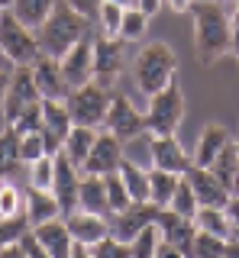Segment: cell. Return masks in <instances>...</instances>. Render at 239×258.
Wrapping results in <instances>:
<instances>
[{
    "label": "cell",
    "instance_id": "7c38bea8",
    "mask_svg": "<svg viewBox=\"0 0 239 258\" xmlns=\"http://www.w3.org/2000/svg\"><path fill=\"white\" fill-rule=\"evenodd\" d=\"M126 42L123 39H110V36H94V81L103 87H110L113 81L119 78L126 64V55H123Z\"/></svg>",
    "mask_w": 239,
    "mask_h": 258
},
{
    "label": "cell",
    "instance_id": "7a4b0ae2",
    "mask_svg": "<svg viewBox=\"0 0 239 258\" xmlns=\"http://www.w3.org/2000/svg\"><path fill=\"white\" fill-rule=\"evenodd\" d=\"M91 29H94L91 16L78 13L75 7H68L65 0H58L55 10H52V16L36 29L39 48H42V55L62 58L68 48H75L78 42H84V39H91Z\"/></svg>",
    "mask_w": 239,
    "mask_h": 258
},
{
    "label": "cell",
    "instance_id": "f546056e",
    "mask_svg": "<svg viewBox=\"0 0 239 258\" xmlns=\"http://www.w3.org/2000/svg\"><path fill=\"white\" fill-rule=\"evenodd\" d=\"M210 171L217 174L229 190H236V184H239V158H236V145L233 142H229L226 149L217 155V161L210 165Z\"/></svg>",
    "mask_w": 239,
    "mask_h": 258
},
{
    "label": "cell",
    "instance_id": "5bb4252c",
    "mask_svg": "<svg viewBox=\"0 0 239 258\" xmlns=\"http://www.w3.org/2000/svg\"><path fill=\"white\" fill-rule=\"evenodd\" d=\"M123 142L116 139L113 133H100L97 136V142H94V149H91V155H87V161L81 165V171L84 174H113L119 171V165H123Z\"/></svg>",
    "mask_w": 239,
    "mask_h": 258
},
{
    "label": "cell",
    "instance_id": "7dc6e473",
    "mask_svg": "<svg viewBox=\"0 0 239 258\" xmlns=\"http://www.w3.org/2000/svg\"><path fill=\"white\" fill-rule=\"evenodd\" d=\"M226 213H229V220H233V226H239V194H233V197H229Z\"/></svg>",
    "mask_w": 239,
    "mask_h": 258
},
{
    "label": "cell",
    "instance_id": "74e56055",
    "mask_svg": "<svg viewBox=\"0 0 239 258\" xmlns=\"http://www.w3.org/2000/svg\"><path fill=\"white\" fill-rule=\"evenodd\" d=\"M52 184H55V155H42L29 165V187L52 190Z\"/></svg>",
    "mask_w": 239,
    "mask_h": 258
},
{
    "label": "cell",
    "instance_id": "f35d334b",
    "mask_svg": "<svg viewBox=\"0 0 239 258\" xmlns=\"http://www.w3.org/2000/svg\"><path fill=\"white\" fill-rule=\"evenodd\" d=\"M158 242H162V232H158V226H149V229H142L139 236L130 242L133 258H155Z\"/></svg>",
    "mask_w": 239,
    "mask_h": 258
},
{
    "label": "cell",
    "instance_id": "f5cc1de1",
    "mask_svg": "<svg viewBox=\"0 0 239 258\" xmlns=\"http://www.w3.org/2000/svg\"><path fill=\"white\" fill-rule=\"evenodd\" d=\"M71 258H91V248L81 245V242H75V248H71Z\"/></svg>",
    "mask_w": 239,
    "mask_h": 258
},
{
    "label": "cell",
    "instance_id": "8fae6325",
    "mask_svg": "<svg viewBox=\"0 0 239 258\" xmlns=\"http://www.w3.org/2000/svg\"><path fill=\"white\" fill-rule=\"evenodd\" d=\"M149 158H152V168H162V171L171 174H188L194 168V155H188L185 145L178 142V136H152L149 133Z\"/></svg>",
    "mask_w": 239,
    "mask_h": 258
},
{
    "label": "cell",
    "instance_id": "91938a15",
    "mask_svg": "<svg viewBox=\"0 0 239 258\" xmlns=\"http://www.w3.org/2000/svg\"><path fill=\"white\" fill-rule=\"evenodd\" d=\"M0 64H7V58H4V52H0Z\"/></svg>",
    "mask_w": 239,
    "mask_h": 258
},
{
    "label": "cell",
    "instance_id": "ffe728a7",
    "mask_svg": "<svg viewBox=\"0 0 239 258\" xmlns=\"http://www.w3.org/2000/svg\"><path fill=\"white\" fill-rule=\"evenodd\" d=\"M229 142H233V139H229V129H226V126L207 123V126L201 129V136H197V145H194V165L210 168L213 161H217V155L226 149Z\"/></svg>",
    "mask_w": 239,
    "mask_h": 258
},
{
    "label": "cell",
    "instance_id": "d6986e66",
    "mask_svg": "<svg viewBox=\"0 0 239 258\" xmlns=\"http://www.w3.org/2000/svg\"><path fill=\"white\" fill-rule=\"evenodd\" d=\"M65 226H68L71 236H75V242H81V245H87V248L110 236V220H107V216L87 213V210H75V213H68Z\"/></svg>",
    "mask_w": 239,
    "mask_h": 258
},
{
    "label": "cell",
    "instance_id": "1f68e13d",
    "mask_svg": "<svg viewBox=\"0 0 239 258\" xmlns=\"http://www.w3.org/2000/svg\"><path fill=\"white\" fill-rule=\"evenodd\" d=\"M29 229H33V223H29V216H26V213L0 216V252H4L7 245H17V242L26 236Z\"/></svg>",
    "mask_w": 239,
    "mask_h": 258
},
{
    "label": "cell",
    "instance_id": "4fadbf2b",
    "mask_svg": "<svg viewBox=\"0 0 239 258\" xmlns=\"http://www.w3.org/2000/svg\"><path fill=\"white\" fill-rule=\"evenodd\" d=\"M42 116H45V126H42L45 149H49V155H58L68 133L75 129V119H71L65 100H42Z\"/></svg>",
    "mask_w": 239,
    "mask_h": 258
},
{
    "label": "cell",
    "instance_id": "db71d44e",
    "mask_svg": "<svg viewBox=\"0 0 239 258\" xmlns=\"http://www.w3.org/2000/svg\"><path fill=\"white\" fill-rule=\"evenodd\" d=\"M226 258H239V242H236V239L226 242Z\"/></svg>",
    "mask_w": 239,
    "mask_h": 258
},
{
    "label": "cell",
    "instance_id": "94428289",
    "mask_svg": "<svg viewBox=\"0 0 239 258\" xmlns=\"http://www.w3.org/2000/svg\"><path fill=\"white\" fill-rule=\"evenodd\" d=\"M220 4H233V0H220Z\"/></svg>",
    "mask_w": 239,
    "mask_h": 258
},
{
    "label": "cell",
    "instance_id": "ee69618b",
    "mask_svg": "<svg viewBox=\"0 0 239 258\" xmlns=\"http://www.w3.org/2000/svg\"><path fill=\"white\" fill-rule=\"evenodd\" d=\"M68 7H75L78 13H84V16H91V20H97V10H100V4L103 0H65Z\"/></svg>",
    "mask_w": 239,
    "mask_h": 258
},
{
    "label": "cell",
    "instance_id": "484cf974",
    "mask_svg": "<svg viewBox=\"0 0 239 258\" xmlns=\"http://www.w3.org/2000/svg\"><path fill=\"white\" fill-rule=\"evenodd\" d=\"M181 174H171V171H162V168H149V200L155 207H168L171 197H174V187H178Z\"/></svg>",
    "mask_w": 239,
    "mask_h": 258
},
{
    "label": "cell",
    "instance_id": "d4e9b609",
    "mask_svg": "<svg viewBox=\"0 0 239 258\" xmlns=\"http://www.w3.org/2000/svg\"><path fill=\"white\" fill-rule=\"evenodd\" d=\"M81 210H87V213H100V216L110 213V207H107V184H103L100 174H84L81 177Z\"/></svg>",
    "mask_w": 239,
    "mask_h": 258
},
{
    "label": "cell",
    "instance_id": "c3c4849f",
    "mask_svg": "<svg viewBox=\"0 0 239 258\" xmlns=\"http://www.w3.org/2000/svg\"><path fill=\"white\" fill-rule=\"evenodd\" d=\"M136 7H139V10H146L149 16H155L158 7H162V0H136Z\"/></svg>",
    "mask_w": 239,
    "mask_h": 258
},
{
    "label": "cell",
    "instance_id": "9c48e42d",
    "mask_svg": "<svg viewBox=\"0 0 239 258\" xmlns=\"http://www.w3.org/2000/svg\"><path fill=\"white\" fill-rule=\"evenodd\" d=\"M158 213H162V207H155L152 200H142V204H130L126 210H116V213L107 216L110 220V236H116L119 242H133L142 229L155 226Z\"/></svg>",
    "mask_w": 239,
    "mask_h": 258
},
{
    "label": "cell",
    "instance_id": "d590c367",
    "mask_svg": "<svg viewBox=\"0 0 239 258\" xmlns=\"http://www.w3.org/2000/svg\"><path fill=\"white\" fill-rule=\"evenodd\" d=\"M42 126H45V116H42V100L33 103V107H26L20 113L17 119L10 123V129L17 136H29V133H42Z\"/></svg>",
    "mask_w": 239,
    "mask_h": 258
},
{
    "label": "cell",
    "instance_id": "cb8c5ba5",
    "mask_svg": "<svg viewBox=\"0 0 239 258\" xmlns=\"http://www.w3.org/2000/svg\"><path fill=\"white\" fill-rule=\"evenodd\" d=\"M97 136H100V133H97V129H91V126H75V129L68 133L65 145H62V155H68L78 168H81L84 161H87V155H91Z\"/></svg>",
    "mask_w": 239,
    "mask_h": 258
},
{
    "label": "cell",
    "instance_id": "f907efd6",
    "mask_svg": "<svg viewBox=\"0 0 239 258\" xmlns=\"http://www.w3.org/2000/svg\"><path fill=\"white\" fill-rule=\"evenodd\" d=\"M0 258H26V252H23V245L17 242V245H7L4 252H0Z\"/></svg>",
    "mask_w": 239,
    "mask_h": 258
},
{
    "label": "cell",
    "instance_id": "4316f807",
    "mask_svg": "<svg viewBox=\"0 0 239 258\" xmlns=\"http://www.w3.org/2000/svg\"><path fill=\"white\" fill-rule=\"evenodd\" d=\"M55 4H58V0H13L10 10L17 13V20L26 23L29 29H39V26H42V23L52 16Z\"/></svg>",
    "mask_w": 239,
    "mask_h": 258
},
{
    "label": "cell",
    "instance_id": "f6af8a7d",
    "mask_svg": "<svg viewBox=\"0 0 239 258\" xmlns=\"http://www.w3.org/2000/svg\"><path fill=\"white\" fill-rule=\"evenodd\" d=\"M155 258H188L185 252H181L178 245H171V242H158V248H155Z\"/></svg>",
    "mask_w": 239,
    "mask_h": 258
},
{
    "label": "cell",
    "instance_id": "b9f144b4",
    "mask_svg": "<svg viewBox=\"0 0 239 258\" xmlns=\"http://www.w3.org/2000/svg\"><path fill=\"white\" fill-rule=\"evenodd\" d=\"M17 213H26L23 210V194L13 184L0 181V216H17Z\"/></svg>",
    "mask_w": 239,
    "mask_h": 258
},
{
    "label": "cell",
    "instance_id": "9f6ffc18",
    "mask_svg": "<svg viewBox=\"0 0 239 258\" xmlns=\"http://www.w3.org/2000/svg\"><path fill=\"white\" fill-rule=\"evenodd\" d=\"M10 7H13V0H0V13H4V10H10Z\"/></svg>",
    "mask_w": 239,
    "mask_h": 258
},
{
    "label": "cell",
    "instance_id": "603a6c76",
    "mask_svg": "<svg viewBox=\"0 0 239 258\" xmlns=\"http://www.w3.org/2000/svg\"><path fill=\"white\" fill-rule=\"evenodd\" d=\"M194 226L197 232H210L220 239H233V220H229L226 207H201L194 213Z\"/></svg>",
    "mask_w": 239,
    "mask_h": 258
},
{
    "label": "cell",
    "instance_id": "681fc988",
    "mask_svg": "<svg viewBox=\"0 0 239 258\" xmlns=\"http://www.w3.org/2000/svg\"><path fill=\"white\" fill-rule=\"evenodd\" d=\"M10 75L13 71H7L4 64H0V103H4V97H7V87H10Z\"/></svg>",
    "mask_w": 239,
    "mask_h": 258
},
{
    "label": "cell",
    "instance_id": "52a82bcc",
    "mask_svg": "<svg viewBox=\"0 0 239 258\" xmlns=\"http://www.w3.org/2000/svg\"><path fill=\"white\" fill-rule=\"evenodd\" d=\"M103 129L113 133L119 142L149 136L146 113H142L139 107H133V100L126 94H113V97H110V110H107V119H103Z\"/></svg>",
    "mask_w": 239,
    "mask_h": 258
},
{
    "label": "cell",
    "instance_id": "ab89813d",
    "mask_svg": "<svg viewBox=\"0 0 239 258\" xmlns=\"http://www.w3.org/2000/svg\"><path fill=\"white\" fill-rule=\"evenodd\" d=\"M42 155H49V149H45V139L42 133H29V136H20V158L23 165H33V161H39Z\"/></svg>",
    "mask_w": 239,
    "mask_h": 258
},
{
    "label": "cell",
    "instance_id": "60d3db41",
    "mask_svg": "<svg viewBox=\"0 0 239 258\" xmlns=\"http://www.w3.org/2000/svg\"><path fill=\"white\" fill-rule=\"evenodd\" d=\"M91 258H133V248H130V242H119L116 236H107L97 245H91Z\"/></svg>",
    "mask_w": 239,
    "mask_h": 258
},
{
    "label": "cell",
    "instance_id": "5b68a950",
    "mask_svg": "<svg viewBox=\"0 0 239 258\" xmlns=\"http://www.w3.org/2000/svg\"><path fill=\"white\" fill-rule=\"evenodd\" d=\"M185 119V94H181L178 81H171L165 91H158L149 97V110H146V123L152 136H174Z\"/></svg>",
    "mask_w": 239,
    "mask_h": 258
},
{
    "label": "cell",
    "instance_id": "816d5d0a",
    "mask_svg": "<svg viewBox=\"0 0 239 258\" xmlns=\"http://www.w3.org/2000/svg\"><path fill=\"white\" fill-rule=\"evenodd\" d=\"M168 7L174 13H191V7H194V0H168Z\"/></svg>",
    "mask_w": 239,
    "mask_h": 258
},
{
    "label": "cell",
    "instance_id": "277c9868",
    "mask_svg": "<svg viewBox=\"0 0 239 258\" xmlns=\"http://www.w3.org/2000/svg\"><path fill=\"white\" fill-rule=\"evenodd\" d=\"M0 52H4L7 64H13V68H29V64L42 55L36 29H29L26 23H20L13 10L0 13Z\"/></svg>",
    "mask_w": 239,
    "mask_h": 258
},
{
    "label": "cell",
    "instance_id": "6f0895ef",
    "mask_svg": "<svg viewBox=\"0 0 239 258\" xmlns=\"http://www.w3.org/2000/svg\"><path fill=\"white\" fill-rule=\"evenodd\" d=\"M233 239H236V242H239V226H233Z\"/></svg>",
    "mask_w": 239,
    "mask_h": 258
},
{
    "label": "cell",
    "instance_id": "ba28073f",
    "mask_svg": "<svg viewBox=\"0 0 239 258\" xmlns=\"http://www.w3.org/2000/svg\"><path fill=\"white\" fill-rule=\"evenodd\" d=\"M39 100H42V94H39V87H36L33 68H13L7 97H4V103H0V119H4V126H10L23 110L39 103Z\"/></svg>",
    "mask_w": 239,
    "mask_h": 258
},
{
    "label": "cell",
    "instance_id": "8d00e7d4",
    "mask_svg": "<svg viewBox=\"0 0 239 258\" xmlns=\"http://www.w3.org/2000/svg\"><path fill=\"white\" fill-rule=\"evenodd\" d=\"M103 184H107V207H110V213L126 210V207L133 204V197H130V190H126V184H123V177H119V171L103 174Z\"/></svg>",
    "mask_w": 239,
    "mask_h": 258
},
{
    "label": "cell",
    "instance_id": "30bf717a",
    "mask_svg": "<svg viewBox=\"0 0 239 258\" xmlns=\"http://www.w3.org/2000/svg\"><path fill=\"white\" fill-rule=\"evenodd\" d=\"M81 177L84 171L75 165L68 155H55V184H52V194L55 200L62 204V213H75V210H81Z\"/></svg>",
    "mask_w": 239,
    "mask_h": 258
},
{
    "label": "cell",
    "instance_id": "8992f818",
    "mask_svg": "<svg viewBox=\"0 0 239 258\" xmlns=\"http://www.w3.org/2000/svg\"><path fill=\"white\" fill-rule=\"evenodd\" d=\"M110 97H113V94H107V87H103V84L91 81V84L75 87V91L68 94L65 107L71 113V119H75V126L100 129L103 119H107V110H110Z\"/></svg>",
    "mask_w": 239,
    "mask_h": 258
},
{
    "label": "cell",
    "instance_id": "e0dca14e",
    "mask_svg": "<svg viewBox=\"0 0 239 258\" xmlns=\"http://www.w3.org/2000/svg\"><path fill=\"white\" fill-rule=\"evenodd\" d=\"M185 177L191 181V187H194L197 204H201V207H226V204H229V197H233V190H229L226 184H223L220 177L210 171V168L194 165Z\"/></svg>",
    "mask_w": 239,
    "mask_h": 258
},
{
    "label": "cell",
    "instance_id": "44dd1931",
    "mask_svg": "<svg viewBox=\"0 0 239 258\" xmlns=\"http://www.w3.org/2000/svg\"><path fill=\"white\" fill-rule=\"evenodd\" d=\"M33 232H36V239L45 245V252L52 258H71L75 236L68 232L65 216H62V220H52V223H42V226H33Z\"/></svg>",
    "mask_w": 239,
    "mask_h": 258
},
{
    "label": "cell",
    "instance_id": "83f0119b",
    "mask_svg": "<svg viewBox=\"0 0 239 258\" xmlns=\"http://www.w3.org/2000/svg\"><path fill=\"white\" fill-rule=\"evenodd\" d=\"M119 177H123V184H126V190H130L133 204L149 200V171H146V168H139L136 161L123 158V165H119Z\"/></svg>",
    "mask_w": 239,
    "mask_h": 258
},
{
    "label": "cell",
    "instance_id": "be15d7a7",
    "mask_svg": "<svg viewBox=\"0 0 239 258\" xmlns=\"http://www.w3.org/2000/svg\"><path fill=\"white\" fill-rule=\"evenodd\" d=\"M0 126H4V119H0Z\"/></svg>",
    "mask_w": 239,
    "mask_h": 258
},
{
    "label": "cell",
    "instance_id": "680465c9",
    "mask_svg": "<svg viewBox=\"0 0 239 258\" xmlns=\"http://www.w3.org/2000/svg\"><path fill=\"white\" fill-rule=\"evenodd\" d=\"M233 145H236V158H239V139H236V142H233Z\"/></svg>",
    "mask_w": 239,
    "mask_h": 258
},
{
    "label": "cell",
    "instance_id": "7402d4cb",
    "mask_svg": "<svg viewBox=\"0 0 239 258\" xmlns=\"http://www.w3.org/2000/svg\"><path fill=\"white\" fill-rule=\"evenodd\" d=\"M26 216L33 226H42V223H52V220H62V204L55 200L52 190H39V187H29L26 194Z\"/></svg>",
    "mask_w": 239,
    "mask_h": 258
},
{
    "label": "cell",
    "instance_id": "11a10c76",
    "mask_svg": "<svg viewBox=\"0 0 239 258\" xmlns=\"http://www.w3.org/2000/svg\"><path fill=\"white\" fill-rule=\"evenodd\" d=\"M107 4H116V7H133L136 0H107Z\"/></svg>",
    "mask_w": 239,
    "mask_h": 258
},
{
    "label": "cell",
    "instance_id": "ac0fdd59",
    "mask_svg": "<svg viewBox=\"0 0 239 258\" xmlns=\"http://www.w3.org/2000/svg\"><path fill=\"white\" fill-rule=\"evenodd\" d=\"M158 232H162V239L165 242H171V245H178L181 252H185L191 258V245H194V236H197V226L191 216H181V213H174V210L165 207L162 213H158Z\"/></svg>",
    "mask_w": 239,
    "mask_h": 258
},
{
    "label": "cell",
    "instance_id": "3957f363",
    "mask_svg": "<svg viewBox=\"0 0 239 258\" xmlns=\"http://www.w3.org/2000/svg\"><path fill=\"white\" fill-rule=\"evenodd\" d=\"M178 75V55L168 42H146L139 48L136 61H133V81L146 97H152L174 81Z\"/></svg>",
    "mask_w": 239,
    "mask_h": 258
},
{
    "label": "cell",
    "instance_id": "6da1fadb",
    "mask_svg": "<svg viewBox=\"0 0 239 258\" xmlns=\"http://www.w3.org/2000/svg\"><path fill=\"white\" fill-rule=\"evenodd\" d=\"M191 16H194V48L201 64H213L233 52V10L226 4L204 0L191 7Z\"/></svg>",
    "mask_w": 239,
    "mask_h": 258
},
{
    "label": "cell",
    "instance_id": "4dcf8cb0",
    "mask_svg": "<svg viewBox=\"0 0 239 258\" xmlns=\"http://www.w3.org/2000/svg\"><path fill=\"white\" fill-rule=\"evenodd\" d=\"M146 29H149V13H146V10H139L136 4L126 7V13H123V26H119V39H123V42H139V39L146 36Z\"/></svg>",
    "mask_w": 239,
    "mask_h": 258
},
{
    "label": "cell",
    "instance_id": "e575fe53",
    "mask_svg": "<svg viewBox=\"0 0 239 258\" xmlns=\"http://www.w3.org/2000/svg\"><path fill=\"white\" fill-rule=\"evenodd\" d=\"M226 242L220 236H210V232H197L194 245H191V258H226Z\"/></svg>",
    "mask_w": 239,
    "mask_h": 258
},
{
    "label": "cell",
    "instance_id": "7bdbcfd3",
    "mask_svg": "<svg viewBox=\"0 0 239 258\" xmlns=\"http://www.w3.org/2000/svg\"><path fill=\"white\" fill-rule=\"evenodd\" d=\"M20 245H23V252H26V258H52L49 252H45V245L36 239V232H33V229H29L26 236L20 239Z\"/></svg>",
    "mask_w": 239,
    "mask_h": 258
},
{
    "label": "cell",
    "instance_id": "d6a6232c",
    "mask_svg": "<svg viewBox=\"0 0 239 258\" xmlns=\"http://www.w3.org/2000/svg\"><path fill=\"white\" fill-rule=\"evenodd\" d=\"M168 210H174V213H181V216H191V220H194V213L201 210V204H197V194H194V187H191V181H188L185 174H181L178 187H174V197H171Z\"/></svg>",
    "mask_w": 239,
    "mask_h": 258
},
{
    "label": "cell",
    "instance_id": "9a60e30c",
    "mask_svg": "<svg viewBox=\"0 0 239 258\" xmlns=\"http://www.w3.org/2000/svg\"><path fill=\"white\" fill-rule=\"evenodd\" d=\"M58 64H62L65 81L71 84V91L91 84L94 81V36L84 39V42H78L75 48H68V52L58 58Z\"/></svg>",
    "mask_w": 239,
    "mask_h": 258
},
{
    "label": "cell",
    "instance_id": "6125c7cd",
    "mask_svg": "<svg viewBox=\"0 0 239 258\" xmlns=\"http://www.w3.org/2000/svg\"><path fill=\"white\" fill-rule=\"evenodd\" d=\"M236 194H239V184H236Z\"/></svg>",
    "mask_w": 239,
    "mask_h": 258
},
{
    "label": "cell",
    "instance_id": "2e32d148",
    "mask_svg": "<svg viewBox=\"0 0 239 258\" xmlns=\"http://www.w3.org/2000/svg\"><path fill=\"white\" fill-rule=\"evenodd\" d=\"M29 68H33V78H36V87H39V94H42V100H68L71 84L65 81V75H62L58 58L39 55Z\"/></svg>",
    "mask_w": 239,
    "mask_h": 258
},
{
    "label": "cell",
    "instance_id": "f1b7e54d",
    "mask_svg": "<svg viewBox=\"0 0 239 258\" xmlns=\"http://www.w3.org/2000/svg\"><path fill=\"white\" fill-rule=\"evenodd\" d=\"M20 165H23V158H20V136L13 133L10 126H4L0 129V181L10 177Z\"/></svg>",
    "mask_w": 239,
    "mask_h": 258
},
{
    "label": "cell",
    "instance_id": "836d02e7",
    "mask_svg": "<svg viewBox=\"0 0 239 258\" xmlns=\"http://www.w3.org/2000/svg\"><path fill=\"white\" fill-rule=\"evenodd\" d=\"M123 13H126V7H116V4H107V0H103V4H100V10H97V32H100V36L119 39Z\"/></svg>",
    "mask_w": 239,
    "mask_h": 258
},
{
    "label": "cell",
    "instance_id": "bcb514c9",
    "mask_svg": "<svg viewBox=\"0 0 239 258\" xmlns=\"http://www.w3.org/2000/svg\"><path fill=\"white\" fill-rule=\"evenodd\" d=\"M233 55L239 58V0H233Z\"/></svg>",
    "mask_w": 239,
    "mask_h": 258
}]
</instances>
